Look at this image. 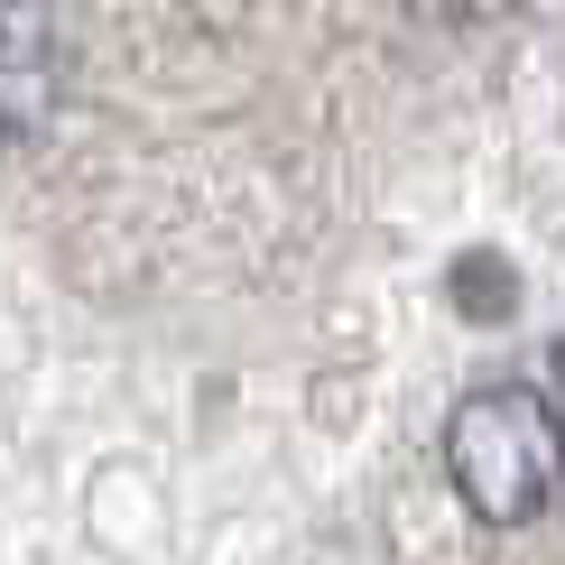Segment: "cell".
I'll return each mask as SVG.
<instances>
[{
	"label": "cell",
	"instance_id": "6da1fadb",
	"mask_svg": "<svg viewBox=\"0 0 565 565\" xmlns=\"http://www.w3.org/2000/svg\"><path fill=\"white\" fill-rule=\"evenodd\" d=\"M445 482L491 529H520L565 491V408L529 381H482L445 417Z\"/></svg>",
	"mask_w": 565,
	"mask_h": 565
},
{
	"label": "cell",
	"instance_id": "7a4b0ae2",
	"mask_svg": "<svg viewBox=\"0 0 565 565\" xmlns=\"http://www.w3.org/2000/svg\"><path fill=\"white\" fill-rule=\"evenodd\" d=\"M38 46H46V19H29L19 10L10 29H0V121H10L19 139H38V121H46V65H38Z\"/></svg>",
	"mask_w": 565,
	"mask_h": 565
}]
</instances>
